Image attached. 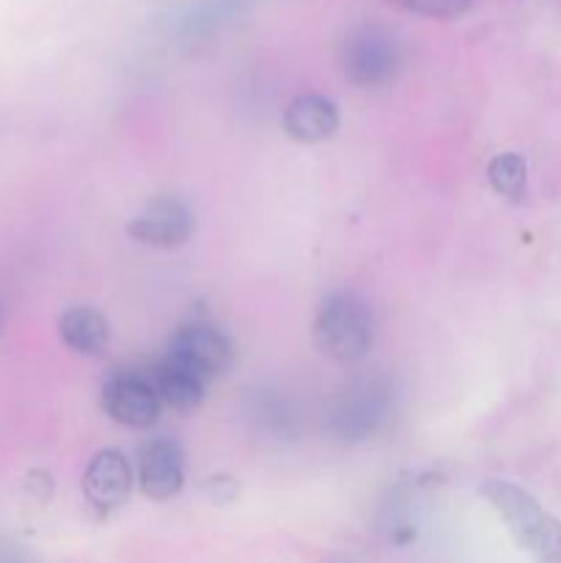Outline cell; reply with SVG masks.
<instances>
[{
  "label": "cell",
  "instance_id": "15",
  "mask_svg": "<svg viewBox=\"0 0 561 563\" xmlns=\"http://www.w3.org/2000/svg\"><path fill=\"white\" fill-rule=\"evenodd\" d=\"M0 563H28V559L16 544L0 542Z\"/></svg>",
  "mask_w": 561,
  "mask_h": 563
},
{
  "label": "cell",
  "instance_id": "13",
  "mask_svg": "<svg viewBox=\"0 0 561 563\" xmlns=\"http://www.w3.org/2000/svg\"><path fill=\"white\" fill-rule=\"evenodd\" d=\"M487 179L498 196L517 201V198L526 192V181H528L526 159H522L520 154H498V157L490 163Z\"/></svg>",
  "mask_w": 561,
  "mask_h": 563
},
{
  "label": "cell",
  "instance_id": "5",
  "mask_svg": "<svg viewBox=\"0 0 561 563\" xmlns=\"http://www.w3.org/2000/svg\"><path fill=\"white\" fill-rule=\"evenodd\" d=\"M102 407L116 423L130 429H148L160 418L157 390L152 388L148 377L135 372L113 374L102 388Z\"/></svg>",
  "mask_w": 561,
  "mask_h": 563
},
{
  "label": "cell",
  "instance_id": "9",
  "mask_svg": "<svg viewBox=\"0 0 561 563\" xmlns=\"http://www.w3.org/2000/svg\"><path fill=\"white\" fill-rule=\"evenodd\" d=\"M388 390L374 388V385H366V388L350 390L344 399L336 405L333 416V432L339 434L341 440H366L383 427V421L388 418Z\"/></svg>",
  "mask_w": 561,
  "mask_h": 563
},
{
  "label": "cell",
  "instance_id": "7",
  "mask_svg": "<svg viewBox=\"0 0 561 563\" xmlns=\"http://www.w3.org/2000/svg\"><path fill=\"white\" fill-rule=\"evenodd\" d=\"M138 482L143 495L152 500H168L179 495L185 484V465H182V451L174 440H148L138 456Z\"/></svg>",
  "mask_w": 561,
  "mask_h": 563
},
{
  "label": "cell",
  "instance_id": "1",
  "mask_svg": "<svg viewBox=\"0 0 561 563\" xmlns=\"http://www.w3.org/2000/svg\"><path fill=\"white\" fill-rule=\"evenodd\" d=\"M482 495L534 563H561V522L531 493L509 482H487Z\"/></svg>",
  "mask_w": 561,
  "mask_h": 563
},
{
  "label": "cell",
  "instance_id": "12",
  "mask_svg": "<svg viewBox=\"0 0 561 563\" xmlns=\"http://www.w3.org/2000/svg\"><path fill=\"white\" fill-rule=\"evenodd\" d=\"M61 339L69 350L80 352V355H102V350L110 341L108 319L99 311L86 306L69 308L61 317Z\"/></svg>",
  "mask_w": 561,
  "mask_h": 563
},
{
  "label": "cell",
  "instance_id": "4",
  "mask_svg": "<svg viewBox=\"0 0 561 563\" xmlns=\"http://www.w3.org/2000/svg\"><path fill=\"white\" fill-rule=\"evenodd\" d=\"M168 357L190 368L196 377L207 383V379L229 372L234 363V346L215 324L193 322L176 330V335L170 339Z\"/></svg>",
  "mask_w": 561,
  "mask_h": 563
},
{
  "label": "cell",
  "instance_id": "6",
  "mask_svg": "<svg viewBox=\"0 0 561 563\" xmlns=\"http://www.w3.org/2000/svg\"><path fill=\"white\" fill-rule=\"evenodd\" d=\"M193 212L179 198H157L130 223L132 240L152 247H179L193 234Z\"/></svg>",
  "mask_w": 561,
  "mask_h": 563
},
{
  "label": "cell",
  "instance_id": "14",
  "mask_svg": "<svg viewBox=\"0 0 561 563\" xmlns=\"http://www.w3.org/2000/svg\"><path fill=\"white\" fill-rule=\"evenodd\" d=\"M402 3L410 11H416V14L449 20V16H460L471 5V0H402Z\"/></svg>",
  "mask_w": 561,
  "mask_h": 563
},
{
  "label": "cell",
  "instance_id": "10",
  "mask_svg": "<svg viewBox=\"0 0 561 563\" xmlns=\"http://www.w3.org/2000/svg\"><path fill=\"white\" fill-rule=\"evenodd\" d=\"M339 126V113L330 99L319 93H302L292 99L284 113V130L297 143H322Z\"/></svg>",
  "mask_w": 561,
  "mask_h": 563
},
{
  "label": "cell",
  "instance_id": "3",
  "mask_svg": "<svg viewBox=\"0 0 561 563\" xmlns=\"http://www.w3.org/2000/svg\"><path fill=\"white\" fill-rule=\"evenodd\" d=\"M399 44L383 27H361L344 44V71L361 88L388 82L399 69Z\"/></svg>",
  "mask_w": 561,
  "mask_h": 563
},
{
  "label": "cell",
  "instance_id": "8",
  "mask_svg": "<svg viewBox=\"0 0 561 563\" xmlns=\"http://www.w3.org/2000/svg\"><path fill=\"white\" fill-rule=\"evenodd\" d=\"M132 487V471L130 462L124 460V454L108 449L99 451L86 467V476H82V489H86V498L94 509H99L102 515L119 509L127 498H130Z\"/></svg>",
  "mask_w": 561,
  "mask_h": 563
},
{
  "label": "cell",
  "instance_id": "11",
  "mask_svg": "<svg viewBox=\"0 0 561 563\" xmlns=\"http://www.w3.org/2000/svg\"><path fill=\"white\" fill-rule=\"evenodd\" d=\"M152 388L157 390L160 401L179 412H190L201 405L204 399V379L196 377L190 368H185L182 363L170 361H160L152 372L146 374Z\"/></svg>",
  "mask_w": 561,
  "mask_h": 563
},
{
  "label": "cell",
  "instance_id": "2",
  "mask_svg": "<svg viewBox=\"0 0 561 563\" xmlns=\"http://www.w3.org/2000/svg\"><path fill=\"white\" fill-rule=\"evenodd\" d=\"M319 350L336 363H358L369 355L374 341L372 308L350 291L328 297L314 324Z\"/></svg>",
  "mask_w": 561,
  "mask_h": 563
}]
</instances>
